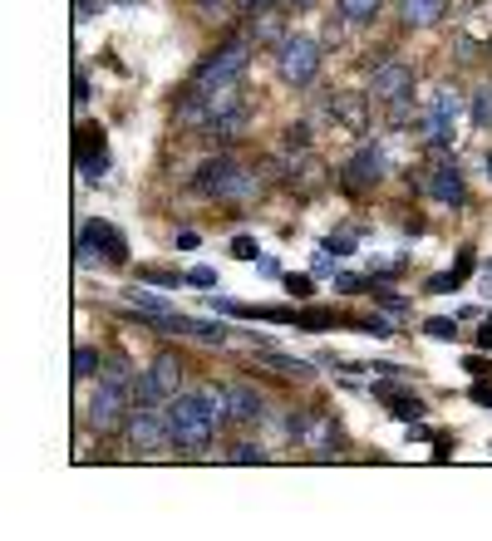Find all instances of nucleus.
<instances>
[{
	"mask_svg": "<svg viewBox=\"0 0 492 541\" xmlns=\"http://www.w3.org/2000/svg\"><path fill=\"white\" fill-rule=\"evenodd\" d=\"M379 5L384 0H340V20H350V25H365L379 15Z\"/></svg>",
	"mask_w": 492,
	"mask_h": 541,
	"instance_id": "nucleus-20",
	"label": "nucleus"
},
{
	"mask_svg": "<svg viewBox=\"0 0 492 541\" xmlns=\"http://www.w3.org/2000/svg\"><path fill=\"white\" fill-rule=\"evenodd\" d=\"M232 389V423H261L266 419V404L251 384H227Z\"/></svg>",
	"mask_w": 492,
	"mask_h": 541,
	"instance_id": "nucleus-16",
	"label": "nucleus"
},
{
	"mask_svg": "<svg viewBox=\"0 0 492 541\" xmlns=\"http://www.w3.org/2000/svg\"><path fill=\"white\" fill-rule=\"evenodd\" d=\"M79 256L89 261V256H104L109 266H123L128 261V241L109 227V222H84V232H79Z\"/></svg>",
	"mask_w": 492,
	"mask_h": 541,
	"instance_id": "nucleus-9",
	"label": "nucleus"
},
{
	"mask_svg": "<svg viewBox=\"0 0 492 541\" xmlns=\"http://www.w3.org/2000/svg\"><path fill=\"white\" fill-rule=\"evenodd\" d=\"M256 15H261V20L251 25V35H256L261 45H281V40H286V35H281V15H276V10H256Z\"/></svg>",
	"mask_w": 492,
	"mask_h": 541,
	"instance_id": "nucleus-19",
	"label": "nucleus"
},
{
	"mask_svg": "<svg viewBox=\"0 0 492 541\" xmlns=\"http://www.w3.org/2000/svg\"><path fill=\"white\" fill-rule=\"evenodd\" d=\"M379 178H384V148L365 143V148L345 163V187H350V192H365V187H374Z\"/></svg>",
	"mask_w": 492,
	"mask_h": 541,
	"instance_id": "nucleus-10",
	"label": "nucleus"
},
{
	"mask_svg": "<svg viewBox=\"0 0 492 541\" xmlns=\"http://www.w3.org/2000/svg\"><path fill=\"white\" fill-rule=\"evenodd\" d=\"M183 394V364L173 360V355H158L153 369L138 379V389H133V404H148V409H158V404H168V399H178Z\"/></svg>",
	"mask_w": 492,
	"mask_h": 541,
	"instance_id": "nucleus-7",
	"label": "nucleus"
},
{
	"mask_svg": "<svg viewBox=\"0 0 492 541\" xmlns=\"http://www.w3.org/2000/svg\"><path fill=\"white\" fill-rule=\"evenodd\" d=\"M187 281H192V286H217V271H212V266H192Z\"/></svg>",
	"mask_w": 492,
	"mask_h": 541,
	"instance_id": "nucleus-30",
	"label": "nucleus"
},
{
	"mask_svg": "<svg viewBox=\"0 0 492 541\" xmlns=\"http://www.w3.org/2000/svg\"><path fill=\"white\" fill-rule=\"evenodd\" d=\"M379 394L394 404V414H399V419H419V414H424V404H419L414 394H399V389H379Z\"/></svg>",
	"mask_w": 492,
	"mask_h": 541,
	"instance_id": "nucleus-23",
	"label": "nucleus"
},
{
	"mask_svg": "<svg viewBox=\"0 0 492 541\" xmlns=\"http://www.w3.org/2000/svg\"><path fill=\"white\" fill-rule=\"evenodd\" d=\"M473 399H478V404H492V389H488V384H478V389H473Z\"/></svg>",
	"mask_w": 492,
	"mask_h": 541,
	"instance_id": "nucleus-36",
	"label": "nucleus"
},
{
	"mask_svg": "<svg viewBox=\"0 0 492 541\" xmlns=\"http://www.w3.org/2000/svg\"><path fill=\"white\" fill-rule=\"evenodd\" d=\"M123 438H128V448H138V453H168L173 448V428H168V414H158V409H148V404H133V414L123 423Z\"/></svg>",
	"mask_w": 492,
	"mask_h": 541,
	"instance_id": "nucleus-5",
	"label": "nucleus"
},
{
	"mask_svg": "<svg viewBox=\"0 0 492 541\" xmlns=\"http://www.w3.org/2000/svg\"><path fill=\"white\" fill-rule=\"evenodd\" d=\"M246 123H251V104H232V109H222V114H212L207 119V133L217 138V143H232V138H242Z\"/></svg>",
	"mask_w": 492,
	"mask_h": 541,
	"instance_id": "nucleus-14",
	"label": "nucleus"
},
{
	"mask_svg": "<svg viewBox=\"0 0 492 541\" xmlns=\"http://www.w3.org/2000/svg\"><path fill=\"white\" fill-rule=\"evenodd\" d=\"M286 286H291V296H301V301H306V296H310V276H291Z\"/></svg>",
	"mask_w": 492,
	"mask_h": 541,
	"instance_id": "nucleus-32",
	"label": "nucleus"
},
{
	"mask_svg": "<svg viewBox=\"0 0 492 541\" xmlns=\"http://www.w3.org/2000/svg\"><path fill=\"white\" fill-rule=\"evenodd\" d=\"M192 187L202 192V197H222V202H246V197H256V173L242 168L237 158H207L202 168H197V178Z\"/></svg>",
	"mask_w": 492,
	"mask_h": 541,
	"instance_id": "nucleus-2",
	"label": "nucleus"
},
{
	"mask_svg": "<svg viewBox=\"0 0 492 541\" xmlns=\"http://www.w3.org/2000/svg\"><path fill=\"white\" fill-rule=\"evenodd\" d=\"M163 414H168L173 443H178L183 453H207V448H212L217 423H212V414H207L202 394H178V399H168V404H163Z\"/></svg>",
	"mask_w": 492,
	"mask_h": 541,
	"instance_id": "nucleus-1",
	"label": "nucleus"
},
{
	"mask_svg": "<svg viewBox=\"0 0 492 541\" xmlns=\"http://www.w3.org/2000/svg\"><path fill=\"white\" fill-rule=\"evenodd\" d=\"M232 463H266V453L256 443H232Z\"/></svg>",
	"mask_w": 492,
	"mask_h": 541,
	"instance_id": "nucleus-28",
	"label": "nucleus"
},
{
	"mask_svg": "<svg viewBox=\"0 0 492 541\" xmlns=\"http://www.w3.org/2000/svg\"><path fill=\"white\" fill-rule=\"evenodd\" d=\"M424 187H429V192L438 197V202H443V207H463V197H468V187H463V173H458V163H448V158H443V163H433V168H429V182H424Z\"/></svg>",
	"mask_w": 492,
	"mask_h": 541,
	"instance_id": "nucleus-12",
	"label": "nucleus"
},
{
	"mask_svg": "<svg viewBox=\"0 0 492 541\" xmlns=\"http://www.w3.org/2000/svg\"><path fill=\"white\" fill-rule=\"evenodd\" d=\"M99 369H104V355H99L94 345H79V350H74V379H94Z\"/></svg>",
	"mask_w": 492,
	"mask_h": 541,
	"instance_id": "nucleus-21",
	"label": "nucleus"
},
{
	"mask_svg": "<svg viewBox=\"0 0 492 541\" xmlns=\"http://www.w3.org/2000/svg\"><path fill=\"white\" fill-rule=\"evenodd\" d=\"M369 99H374V94H330V114H335V123H345L350 133H365Z\"/></svg>",
	"mask_w": 492,
	"mask_h": 541,
	"instance_id": "nucleus-13",
	"label": "nucleus"
},
{
	"mask_svg": "<svg viewBox=\"0 0 492 541\" xmlns=\"http://www.w3.org/2000/svg\"><path fill=\"white\" fill-rule=\"evenodd\" d=\"M443 15H448V0H399V20L409 30H429Z\"/></svg>",
	"mask_w": 492,
	"mask_h": 541,
	"instance_id": "nucleus-15",
	"label": "nucleus"
},
{
	"mask_svg": "<svg viewBox=\"0 0 492 541\" xmlns=\"http://www.w3.org/2000/svg\"><path fill=\"white\" fill-rule=\"evenodd\" d=\"M138 281H153V286H178L183 276H178V271H158V266H143V271H138Z\"/></svg>",
	"mask_w": 492,
	"mask_h": 541,
	"instance_id": "nucleus-27",
	"label": "nucleus"
},
{
	"mask_svg": "<svg viewBox=\"0 0 492 541\" xmlns=\"http://www.w3.org/2000/svg\"><path fill=\"white\" fill-rule=\"evenodd\" d=\"M237 10H242V15H256V10H266V0H237Z\"/></svg>",
	"mask_w": 492,
	"mask_h": 541,
	"instance_id": "nucleus-35",
	"label": "nucleus"
},
{
	"mask_svg": "<svg viewBox=\"0 0 492 541\" xmlns=\"http://www.w3.org/2000/svg\"><path fill=\"white\" fill-rule=\"evenodd\" d=\"M246 64H251V45H246V40H232V45L212 50L207 60L197 64V74H192L187 89L207 94V89H217V84H237V79L246 74Z\"/></svg>",
	"mask_w": 492,
	"mask_h": 541,
	"instance_id": "nucleus-3",
	"label": "nucleus"
},
{
	"mask_svg": "<svg viewBox=\"0 0 492 541\" xmlns=\"http://www.w3.org/2000/svg\"><path fill=\"white\" fill-rule=\"evenodd\" d=\"M473 123H478V128H492V84H478V89H473Z\"/></svg>",
	"mask_w": 492,
	"mask_h": 541,
	"instance_id": "nucleus-24",
	"label": "nucleus"
},
{
	"mask_svg": "<svg viewBox=\"0 0 492 541\" xmlns=\"http://www.w3.org/2000/svg\"><path fill=\"white\" fill-rule=\"evenodd\" d=\"M276 74L286 79V84H315V74H320V45L306 40V35H286L281 45H276Z\"/></svg>",
	"mask_w": 492,
	"mask_h": 541,
	"instance_id": "nucleus-6",
	"label": "nucleus"
},
{
	"mask_svg": "<svg viewBox=\"0 0 492 541\" xmlns=\"http://www.w3.org/2000/svg\"><path fill=\"white\" fill-rule=\"evenodd\" d=\"M473 266H478V256H473V251H463L453 271H443V276H433V281H429V296H448V291H458V286H463V276H468Z\"/></svg>",
	"mask_w": 492,
	"mask_h": 541,
	"instance_id": "nucleus-18",
	"label": "nucleus"
},
{
	"mask_svg": "<svg viewBox=\"0 0 492 541\" xmlns=\"http://www.w3.org/2000/svg\"><path fill=\"white\" fill-rule=\"evenodd\" d=\"M419 133H424V143H429V148H448V143L458 138V123H448L438 109H429V114L419 119Z\"/></svg>",
	"mask_w": 492,
	"mask_h": 541,
	"instance_id": "nucleus-17",
	"label": "nucleus"
},
{
	"mask_svg": "<svg viewBox=\"0 0 492 541\" xmlns=\"http://www.w3.org/2000/svg\"><path fill=\"white\" fill-rule=\"evenodd\" d=\"M369 94L379 99V104H399V99H409L414 94V69L399 60H379L374 64V74H369Z\"/></svg>",
	"mask_w": 492,
	"mask_h": 541,
	"instance_id": "nucleus-8",
	"label": "nucleus"
},
{
	"mask_svg": "<svg viewBox=\"0 0 492 541\" xmlns=\"http://www.w3.org/2000/svg\"><path fill=\"white\" fill-rule=\"evenodd\" d=\"M261 360L271 364L276 374H286V379H306V374H310V364H306V360H291V355H276V350H266Z\"/></svg>",
	"mask_w": 492,
	"mask_h": 541,
	"instance_id": "nucleus-22",
	"label": "nucleus"
},
{
	"mask_svg": "<svg viewBox=\"0 0 492 541\" xmlns=\"http://www.w3.org/2000/svg\"><path fill=\"white\" fill-rule=\"evenodd\" d=\"M424 330H429L433 340H453V335H458V325H453V320H429Z\"/></svg>",
	"mask_w": 492,
	"mask_h": 541,
	"instance_id": "nucleus-29",
	"label": "nucleus"
},
{
	"mask_svg": "<svg viewBox=\"0 0 492 541\" xmlns=\"http://www.w3.org/2000/svg\"><path fill=\"white\" fill-rule=\"evenodd\" d=\"M192 5H197L202 15H222V5H227V0H192Z\"/></svg>",
	"mask_w": 492,
	"mask_h": 541,
	"instance_id": "nucleus-33",
	"label": "nucleus"
},
{
	"mask_svg": "<svg viewBox=\"0 0 492 541\" xmlns=\"http://www.w3.org/2000/svg\"><path fill=\"white\" fill-rule=\"evenodd\" d=\"M256 251H261V246H256L251 237H237V241H232V256H242V261H256Z\"/></svg>",
	"mask_w": 492,
	"mask_h": 541,
	"instance_id": "nucleus-31",
	"label": "nucleus"
},
{
	"mask_svg": "<svg viewBox=\"0 0 492 541\" xmlns=\"http://www.w3.org/2000/svg\"><path fill=\"white\" fill-rule=\"evenodd\" d=\"M286 148H291V153H306V148H310V128H306V123H291V128H286Z\"/></svg>",
	"mask_w": 492,
	"mask_h": 541,
	"instance_id": "nucleus-26",
	"label": "nucleus"
},
{
	"mask_svg": "<svg viewBox=\"0 0 492 541\" xmlns=\"http://www.w3.org/2000/svg\"><path fill=\"white\" fill-rule=\"evenodd\" d=\"M128 414H133V409H128V384L109 374V379H104V384L89 394V409H84V419H89V428H94V433H114V428H123V423H128Z\"/></svg>",
	"mask_w": 492,
	"mask_h": 541,
	"instance_id": "nucleus-4",
	"label": "nucleus"
},
{
	"mask_svg": "<svg viewBox=\"0 0 492 541\" xmlns=\"http://www.w3.org/2000/svg\"><path fill=\"white\" fill-rule=\"evenodd\" d=\"M74 158H79V173L84 178H99L104 168H109V153H104V128H79V138H74Z\"/></svg>",
	"mask_w": 492,
	"mask_h": 541,
	"instance_id": "nucleus-11",
	"label": "nucleus"
},
{
	"mask_svg": "<svg viewBox=\"0 0 492 541\" xmlns=\"http://www.w3.org/2000/svg\"><path fill=\"white\" fill-rule=\"evenodd\" d=\"M433 109H438V114H443L448 123H458V109H463V94H458V89H438Z\"/></svg>",
	"mask_w": 492,
	"mask_h": 541,
	"instance_id": "nucleus-25",
	"label": "nucleus"
},
{
	"mask_svg": "<svg viewBox=\"0 0 492 541\" xmlns=\"http://www.w3.org/2000/svg\"><path fill=\"white\" fill-rule=\"evenodd\" d=\"M281 5H291V10H310L315 0H281Z\"/></svg>",
	"mask_w": 492,
	"mask_h": 541,
	"instance_id": "nucleus-37",
	"label": "nucleus"
},
{
	"mask_svg": "<svg viewBox=\"0 0 492 541\" xmlns=\"http://www.w3.org/2000/svg\"><path fill=\"white\" fill-rule=\"evenodd\" d=\"M488 182H492V153H488Z\"/></svg>",
	"mask_w": 492,
	"mask_h": 541,
	"instance_id": "nucleus-38",
	"label": "nucleus"
},
{
	"mask_svg": "<svg viewBox=\"0 0 492 541\" xmlns=\"http://www.w3.org/2000/svg\"><path fill=\"white\" fill-rule=\"evenodd\" d=\"M84 99H89V79L79 74V79H74V104H84Z\"/></svg>",
	"mask_w": 492,
	"mask_h": 541,
	"instance_id": "nucleus-34",
	"label": "nucleus"
}]
</instances>
